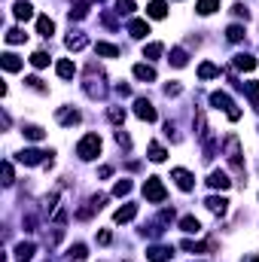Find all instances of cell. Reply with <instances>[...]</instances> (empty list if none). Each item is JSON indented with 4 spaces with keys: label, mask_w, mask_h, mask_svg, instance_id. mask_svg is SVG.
<instances>
[{
    "label": "cell",
    "mask_w": 259,
    "mask_h": 262,
    "mask_svg": "<svg viewBox=\"0 0 259 262\" xmlns=\"http://www.w3.org/2000/svg\"><path fill=\"white\" fill-rule=\"evenodd\" d=\"M171 256H174V247H162V244H155V247L147 250V259L149 262H168Z\"/></svg>",
    "instance_id": "obj_6"
},
{
    "label": "cell",
    "mask_w": 259,
    "mask_h": 262,
    "mask_svg": "<svg viewBox=\"0 0 259 262\" xmlns=\"http://www.w3.org/2000/svg\"><path fill=\"white\" fill-rule=\"evenodd\" d=\"M0 64H3V71H9V74L22 71V58H19V55H12V52H3V58H0Z\"/></svg>",
    "instance_id": "obj_11"
},
{
    "label": "cell",
    "mask_w": 259,
    "mask_h": 262,
    "mask_svg": "<svg viewBox=\"0 0 259 262\" xmlns=\"http://www.w3.org/2000/svg\"><path fill=\"white\" fill-rule=\"evenodd\" d=\"M110 119H113V122H122V119H125V110H119V107H113V110H110Z\"/></svg>",
    "instance_id": "obj_42"
},
{
    "label": "cell",
    "mask_w": 259,
    "mask_h": 262,
    "mask_svg": "<svg viewBox=\"0 0 259 262\" xmlns=\"http://www.w3.org/2000/svg\"><path fill=\"white\" fill-rule=\"evenodd\" d=\"M226 37H229L232 43H241V40H244V28H241V25H229V31H226Z\"/></svg>",
    "instance_id": "obj_28"
},
{
    "label": "cell",
    "mask_w": 259,
    "mask_h": 262,
    "mask_svg": "<svg viewBox=\"0 0 259 262\" xmlns=\"http://www.w3.org/2000/svg\"><path fill=\"white\" fill-rule=\"evenodd\" d=\"M171 64H174V67H186V61H189V55H186V52L183 49H171V58H168Z\"/></svg>",
    "instance_id": "obj_22"
},
{
    "label": "cell",
    "mask_w": 259,
    "mask_h": 262,
    "mask_svg": "<svg viewBox=\"0 0 259 262\" xmlns=\"http://www.w3.org/2000/svg\"><path fill=\"white\" fill-rule=\"evenodd\" d=\"M31 64H34V67H46V64H49V55H46V52H34V55H31Z\"/></svg>",
    "instance_id": "obj_38"
},
{
    "label": "cell",
    "mask_w": 259,
    "mask_h": 262,
    "mask_svg": "<svg viewBox=\"0 0 259 262\" xmlns=\"http://www.w3.org/2000/svg\"><path fill=\"white\" fill-rule=\"evenodd\" d=\"M22 131H25L28 141H43V128H40V125H25Z\"/></svg>",
    "instance_id": "obj_29"
},
{
    "label": "cell",
    "mask_w": 259,
    "mask_h": 262,
    "mask_svg": "<svg viewBox=\"0 0 259 262\" xmlns=\"http://www.w3.org/2000/svg\"><path fill=\"white\" fill-rule=\"evenodd\" d=\"M165 155H168V152H165L162 144H149V159H152V162H165Z\"/></svg>",
    "instance_id": "obj_27"
},
{
    "label": "cell",
    "mask_w": 259,
    "mask_h": 262,
    "mask_svg": "<svg viewBox=\"0 0 259 262\" xmlns=\"http://www.w3.org/2000/svg\"><path fill=\"white\" fill-rule=\"evenodd\" d=\"M128 192H131V180H119L116 186H113V195H119V198H122V195H128Z\"/></svg>",
    "instance_id": "obj_33"
},
{
    "label": "cell",
    "mask_w": 259,
    "mask_h": 262,
    "mask_svg": "<svg viewBox=\"0 0 259 262\" xmlns=\"http://www.w3.org/2000/svg\"><path fill=\"white\" fill-rule=\"evenodd\" d=\"M180 247H183V250H189V253H201V250H204V244H195V241H183Z\"/></svg>",
    "instance_id": "obj_39"
},
{
    "label": "cell",
    "mask_w": 259,
    "mask_h": 262,
    "mask_svg": "<svg viewBox=\"0 0 259 262\" xmlns=\"http://www.w3.org/2000/svg\"><path fill=\"white\" fill-rule=\"evenodd\" d=\"M12 12H15V19H19V22H28V19H34V6L28 3V0H19V3L12 6Z\"/></svg>",
    "instance_id": "obj_10"
},
{
    "label": "cell",
    "mask_w": 259,
    "mask_h": 262,
    "mask_svg": "<svg viewBox=\"0 0 259 262\" xmlns=\"http://www.w3.org/2000/svg\"><path fill=\"white\" fill-rule=\"evenodd\" d=\"M98 241H101V244H110V241H113V235H110V232H101V235H98Z\"/></svg>",
    "instance_id": "obj_45"
},
{
    "label": "cell",
    "mask_w": 259,
    "mask_h": 262,
    "mask_svg": "<svg viewBox=\"0 0 259 262\" xmlns=\"http://www.w3.org/2000/svg\"><path fill=\"white\" fill-rule=\"evenodd\" d=\"M31 256H34V244H31V241H22L19 247H15V259H19V262H28Z\"/></svg>",
    "instance_id": "obj_19"
},
{
    "label": "cell",
    "mask_w": 259,
    "mask_h": 262,
    "mask_svg": "<svg viewBox=\"0 0 259 262\" xmlns=\"http://www.w3.org/2000/svg\"><path fill=\"white\" fill-rule=\"evenodd\" d=\"M198 76H201V79H214V76H220V67L211 64V61H204V64L198 67Z\"/></svg>",
    "instance_id": "obj_20"
},
{
    "label": "cell",
    "mask_w": 259,
    "mask_h": 262,
    "mask_svg": "<svg viewBox=\"0 0 259 262\" xmlns=\"http://www.w3.org/2000/svg\"><path fill=\"white\" fill-rule=\"evenodd\" d=\"M134 113H137V119H144V122H155V116H159V113H155V107H152L147 98H137V101H134Z\"/></svg>",
    "instance_id": "obj_4"
},
{
    "label": "cell",
    "mask_w": 259,
    "mask_h": 262,
    "mask_svg": "<svg viewBox=\"0 0 259 262\" xmlns=\"http://www.w3.org/2000/svg\"><path fill=\"white\" fill-rule=\"evenodd\" d=\"M147 15H149V19H165V15H168V3H165V0H152V3L147 6Z\"/></svg>",
    "instance_id": "obj_12"
},
{
    "label": "cell",
    "mask_w": 259,
    "mask_h": 262,
    "mask_svg": "<svg viewBox=\"0 0 259 262\" xmlns=\"http://www.w3.org/2000/svg\"><path fill=\"white\" fill-rule=\"evenodd\" d=\"M58 119H61V125H76V122H79V113H76V110H67V113H58Z\"/></svg>",
    "instance_id": "obj_34"
},
{
    "label": "cell",
    "mask_w": 259,
    "mask_h": 262,
    "mask_svg": "<svg viewBox=\"0 0 259 262\" xmlns=\"http://www.w3.org/2000/svg\"><path fill=\"white\" fill-rule=\"evenodd\" d=\"M171 177L177 180V186H180L183 192H189V189L195 186V177H192V174H189L186 168H174V171H171Z\"/></svg>",
    "instance_id": "obj_5"
},
{
    "label": "cell",
    "mask_w": 259,
    "mask_h": 262,
    "mask_svg": "<svg viewBox=\"0 0 259 262\" xmlns=\"http://www.w3.org/2000/svg\"><path fill=\"white\" fill-rule=\"evenodd\" d=\"M235 67H238V71H253L256 58L253 55H235Z\"/></svg>",
    "instance_id": "obj_21"
},
{
    "label": "cell",
    "mask_w": 259,
    "mask_h": 262,
    "mask_svg": "<svg viewBox=\"0 0 259 262\" xmlns=\"http://www.w3.org/2000/svg\"><path fill=\"white\" fill-rule=\"evenodd\" d=\"M128 34H131V37H137V40H144L147 34H149V25L144 19H131L128 22Z\"/></svg>",
    "instance_id": "obj_9"
},
{
    "label": "cell",
    "mask_w": 259,
    "mask_h": 262,
    "mask_svg": "<svg viewBox=\"0 0 259 262\" xmlns=\"http://www.w3.org/2000/svg\"><path fill=\"white\" fill-rule=\"evenodd\" d=\"M98 152H101V137L98 134H85L82 141L76 144V155H79V159H85V162L95 159Z\"/></svg>",
    "instance_id": "obj_1"
},
{
    "label": "cell",
    "mask_w": 259,
    "mask_h": 262,
    "mask_svg": "<svg viewBox=\"0 0 259 262\" xmlns=\"http://www.w3.org/2000/svg\"><path fill=\"white\" fill-rule=\"evenodd\" d=\"M134 217H137V207H134V204H125V207H119V211L113 214L116 223H128V220H134Z\"/></svg>",
    "instance_id": "obj_16"
},
{
    "label": "cell",
    "mask_w": 259,
    "mask_h": 262,
    "mask_svg": "<svg viewBox=\"0 0 259 262\" xmlns=\"http://www.w3.org/2000/svg\"><path fill=\"white\" fill-rule=\"evenodd\" d=\"M67 256H71V259H76V262H82V259H85V244H74Z\"/></svg>",
    "instance_id": "obj_36"
},
{
    "label": "cell",
    "mask_w": 259,
    "mask_h": 262,
    "mask_svg": "<svg viewBox=\"0 0 259 262\" xmlns=\"http://www.w3.org/2000/svg\"><path fill=\"white\" fill-rule=\"evenodd\" d=\"M46 155H52V152H43V150H22V152H19V162H25V165H40V162H46Z\"/></svg>",
    "instance_id": "obj_7"
},
{
    "label": "cell",
    "mask_w": 259,
    "mask_h": 262,
    "mask_svg": "<svg viewBox=\"0 0 259 262\" xmlns=\"http://www.w3.org/2000/svg\"><path fill=\"white\" fill-rule=\"evenodd\" d=\"M232 9H235V15H244V19H247V15H250V12H247V9H244V6H241V3H235V6H232Z\"/></svg>",
    "instance_id": "obj_44"
},
{
    "label": "cell",
    "mask_w": 259,
    "mask_h": 262,
    "mask_svg": "<svg viewBox=\"0 0 259 262\" xmlns=\"http://www.w3.org/2000/svg\"><path fill=\"white\" fill-rule=\"evenodd\" d=\"M116 12L119 15H131L134 12V3H131V0H116Z\"/></svg>",
    "instance_id": "obj_35"
},
{
    "label": "cell",
    "mask_w": 259,
    "mask_h": 262,
    "mask_svg": "<svg viewBox=\"0 0 259 262\" xmlns=\"http://www.w3.org/2000/svg\"><path fill=\"white\" fill-rule=\"evenodd\" d=\"M144 198L152 201V204H162L168 198V192H165V186H162L159 177H147V183H144Z\"/></svg>",
    "instance_id": "obj_2"
},
{
    "label": "cell",
    "mask_w": 259,
    "mask_h": 262,
    "mask_svg": "<svg viewBox=\"0 0 259 262\" xmlns=\"http://www.w3.org/2000/svg\"><path fill=\"white\" fill-rule=\"evenodd\" d=\"M180 229L192 235V232H198V229H201V223H198L195 217H183V220H180Z\"/></svg>",
    "instance_id": "obj_23"
},
{
    "label": "cell",
    "mask_w": 259,
    "mask_h": 262,
    "mask_svg": "<svg viewBox=\"0 0 259 262\" xmlns=\"http://www.w3.org/2000/svg\"><path fill=\"white\" fill-rule=\"evenodd\" d=\"M207 183H211L214 189H229V186H232V180H229L222 171H211V177H207Z\"/></svg>",
    "instance_id": "obj_14"
},
{
    "label": "cell",
    "mask_w": 259,
    "mask_h": 262,
    "mask_svg": "<svg viewBox=\"0 0 259 262\" xmlns=\"http://www.w3.org/2000/svg\"><path fill=\"white\" fill-rule=\"evenodd\" d=\"M85 43H89V40H85L82 34H71V37H67V49H74V52H76V49H82Z\"/></svg>",
    "instance_id": "obj_30"
},
{
    "label": "cell",
    "mask_w": 259,
    "mask_h": 262,
    "mask_svg": "<svg viewBox=\"0 0 259 262\" xmlns=\"http://www.w3.org/2000/svg\"><path fill=\"white\" fill-rule=\"evenodd\" d=\"M25 82H28V85H31V89H37V92H46V89H43V82H40V79H37V76H28V79H25Z\"/></svg>",
    "instance_id": "obj_41"
},
{
    "label": "cell",
    "mask_w": 259,
    "mask_h": 262,
    "mask_svg": "<svg viewBox=\"0 0 259 262\" xmlns=\"http://www.w3.org/2000/svg\"><path fill=\"white\" fill-rule=\"evenodd\" d=\"M226 155H229V162L238 174H244V162H241V144H238V137H226Z\"/></svg>",
    "instance_id": "obj_3"
},
{
    "label": "cell",
    "mask_w": 259,
    "mask_h": 262,
    "mask_svg": "<svg viewBox=\"0 0 259 262\" xmlns=\"http://www.w3.org/2000/svg\"><path fill=\"white\" fill-rule=\"evenodd\" d=\"M244 89H247V98L253 104H259V82H244Z\"/></svg>",
    "instance_id": "obj_37"
},
{
    "label": "cell",
    "mask_w": 259,
    "mask_h": 262,
    "mask_svg": "<svg viewBox=\"0 0 259 262\" xmlns=\"http://www.w3.org/2000/svg\"><path fill=\"white\" fill-rule=\"evenodd\" d=\"M3 183H6V186L12 183V165H9V162H3Z\"/></svg>",
    "instance_id": "obj_40"
},
{
    "label": "cell",
    "mask_w": 259,
    "mask_h": 262,
    "mask_svg": "<svg viewBox=\"0 0 259 262\" xmlns=\"http://www.w3.org/2000/svg\"><path fill=\"white\" fill-rule=\"evenodd\" d=\"M201 15H211L214 9H220V0H198V6H195Z\"/></svg>",
    "instance_id": "obj_24"
},
{
    "label": "cell",
    "mask_w": 259,
    "mask_h": 262,
    "mask_svg": "<svg viewBox=\"0 0 259 262\" xmlns=\"http://www.w3.org/2000/svg\"><path fill=\"white\" fill-rule=\"evenodd\" d=\"M204 204H207V211H214V214H226V207H229V201L220 198V195H211Z\"/></svg>",
    "instance_id": "obj_17"
},
{
    "label": "cell",
    "mask_w": 259,
    "mask_h": 262,
    "mask_svg": "<svg viewBox=\"0 0 259 262\" xmlns=\"http://www.w3.org/2000/svg\"><path fill=\"white\" fill-rule=\"evenodd\" d=\"M211 104H214V107H220V110H226V113L238 110L235 104H232V98H229L226 92H214V95H211Z\"/></svg>",
    "instance_id": "obj_8"
},
{
    "label": "cell",
    "mask_w": 259,
    "mask_h": 262,
    "mask_svg": "<svg viewBox=\"0 0 259 262\" xmlns=\"http://www.w3.org/2000/svg\"><path fill=\"white\" fill-rule=\"evenodd\" d=\"M162 52H165V46H162V43H149V46L144 49V58H159Z\"/></svg>",
    "instance_id": "obj_32"
},
{
    "label": "cell",
    "mask_w": 259,
    "mask_h": 262,
    "mask_svg": "<svg viewBox=\"0 0 259 262\" xmlns=\"http://www.w3.org/2000/svg\"><path fill=\"white\" fill-rule=\"evenodd\" d=\"M25 37H28V34H22L19 28H12V31H6V43H9V46H15V43H25Z\"/></svg>",
    "instance_id": "obj_31"
},
{
    "label": "cell",
    "mask_w": 259,
    "mask_h": 262,
    "mask_svg": "<svg viewBox=\"0 0 259 262\" xmlns=\"http://www.w3.org/2000/svg\"><path fill=\"white\" fill-rule=\"evenodd\" d=\"M37 31H40V37H52V34H55V25H52V19H46V15H40L37 19Z\"/></svg>",
    "instance_id": "obj_18"
},
{
    "label": "cell",
    "mask_w": 259,
    "mask_h": 262,
    "mask_svg": "<svg viewBox=\"0 0 259 262\" xmlns=\"http://www.w3.org/2000/svg\"><path fill=\"white\" fill-rule=\"evenodd\" d=\"M95 49H98V55H107V58H116V55H119V49H116L113 43H98Z\"/></svg>",
    "instance_id": "obj_26"
},
{
    "label": "cell",
    "mask_w": 259,
    "mask_h": 262,
    "mask_svg": "<svg viewBox=\"0 0 259 262\" xmlns=\"http://www.w3.org/2000/svg\"><path fill=\"white\" fill-rule=\"evenodd\" d=\"M116 144H119V147H131V141H128V134H122V131H116Z\"/></svg>",
    "instance_id": "obj_43"
},
{
    "label": "cell",
    "mask_w": 259,
    "mask_h": 262,
    "mask_svg": "<svg viewBox=\"0 0 259 262\" xmlns=\"http://www.w3.org/2000/svg\"><path fill=\"white\" fill-rule=\"evenodd\" d=\"M253 262H259V256H256V259H253Z\"/></svg>",
    "instance_id": "obj_46"
},
{
    "label": "cell",
    "mask_w": 259,
    "mask_h": 262,
    "mask_svg": "<svg viewBox=\"0 0 259 262\" xmlns=\"http://www.w3.org/2000/svg\"><path fill=\"white\" fill-rule=\"evenodd\" d=\"M85 15H89V0H79L76 3V9H71V19H85Z\"/></svg>",
    "instance_id": "obj_25"
},
{
    "label": "cell",
    "mask_w": 259,
    "mask_h": 262,
    "mask_svg": "<svg viewBox=\"0 0 259 262\" xmlns=\"http://www.w3.org/2000/svg\"><path fill=\"white\" fill-rule=\"evenodd\" d=\"M55 74H58L61 79H71V76L76 74V64H74V61H67V58H61V61L55 64Z\"/></svg>",
    "instance_id": "obj_13"
},
{
    "label": "cell",
    "mask_w": 259,
    "mask_h": 262,
    "mask_svg": "<svg viewBox=\"0 0 259 262\" xmlns=\"http://www.w3.org/2000/svg\"><path fill=\"white\" fill-rule=\"evenodd\" d=\"M134 76L144 79V82H155V71L149 64H134Z\"/></svg>",
    "instance_id": "obj_15"
}]
</instances>
